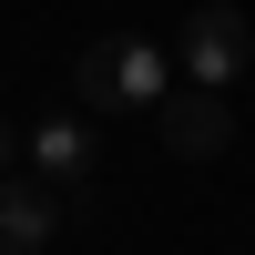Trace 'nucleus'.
I'll use <instances>...</instances> for the list:
<instances>
[{
	"instance_id": "obj_3",
	"label": "nucleus",
	"mask_w": 255,
	"mask_h": 255,
	"mask_svg": "<svg viewBox=\"0 0 255 255\" xmlns=\"http://www.w3.org/2000/svg\"><path fill=\"white\" fill-rule=\"evenodd\" d=\"M153 123H163V143H174L184 163H215L225 143H235V113H225V92H204V82L163 92V102H153Z\"/></svg>"
},
{
	"instance_id": "obj_4",
	"label": "nucleus",
	"mask_w": 255,
	"mask_h": 255,
	"mask_svg": "<svg viewBox=\"0 0 255 255\" xmlns=\"http://www.w3.org/2000/svg\"><path fill=\"white\" fill-rule=\"evenodd\" d=\"M51 235H61V184L0 174V255H41Z\"/></svg>"
},
{
	"instance_id": "obj_6",
	"label": "nucleus",
	"mask_w": 255,
	"mask_h": 255,
	"mask_svg": "<svg viewBox=\"0 0 255 255\" xmlns=\"http://www.w3.org/2000/svg\"><path fill=\"white\" fill-rule=\"evenodd\" d=\"M0 163H10V123H0Z\"/></svg>"
},
{
	"instance_id": "obj_1",
	"label": "nucleus",
	"mask_w": 255,
	"mask_h": 255,
	"mask_svg": "<svg viewBox=\"0 0 255 255\" xmlns=\"http://www.w3.org/2000/svg\"><path fill=\"white\" fill-rule=\"evenodd\" d=\"M72 92L92 102V113H153V102L174 92V51H153L143 31H113V41H92V51L72 61Z\"/></svg>"
},
{
	"instance_id": "obj_2",
	"label": "nucleus",
	"mask_w": 255,
	"mask_h": 255,
	"mask_svg": "<svg viewBox=\"0 0 255 255\" xmlns=\"http://www.w3.org/2000/svg\"><path fill=\"white\" fill-rule=\"evenodd\" d=\"M174 61H184V82H204V92H225V82H245L255 72V31H245V10H194L174 31Z\"/></svg>"
},
{
	"instance_id": "obj_5",
	"label": "nucleus",
	"mask_w": 255,
	"mask_h": 255,
	"mask_svg": "<svg viewBox=\"0 0 255 255\" xmlns=\"http://www.w3.org/2000/svg\"><path fill=\"white\" fill-rule=\"evenodd\" d=\"M31 163H41V184L82 194V184H92V123H82V113H51V123H31Z\"/></svg>"
}]
</instances>
